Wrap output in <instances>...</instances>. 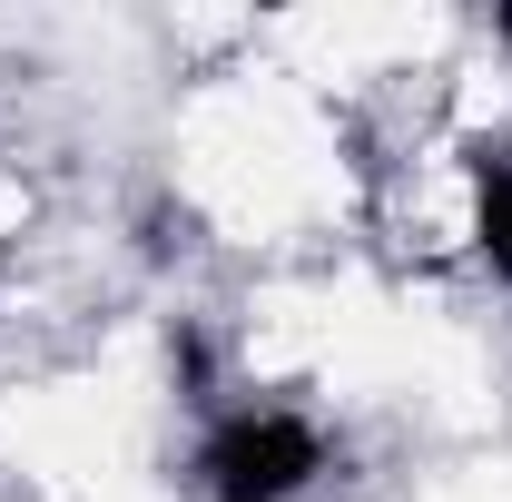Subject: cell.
I'll return each instance as SVG.
<instances>
[{"label":"cell","mask_w":512,"mask_h":502,"mask_svg":"<svg viewBox=\"0 0 512 502\" xmlns=\"http://www.w3.org/2000/svg\"><path fill=\"white\" fill-rule=\"evenodd\" d=\"M197 473H207L217 502H296L325 473V443H316V424H296V414H237V424L207 434Z\"/></svg>","instance_id":"6da1fadb"},{"label":"cell","mask_w":512,"mask_h":502,"mask_svg":"<svg viewBox=\"0 0 512 502\" xmlns=\"http://www.w3.org/2000/svg\"><path fill=\"white\" fill-rule=\"evenodd\" d=\"M473 237L493 256V276H512V158L473 148Z\"/></svg>","instance_id":"7a4b0ae2"},{"label":"cell","mask_w":512,"mask_h":502,"mask_svg":"<svg viewBox=\"0 0 512 502\" xmlns=\"http://www.w3.org/2000/svg\"><path fill=\"white\" fill-rule=\"evenodd\" d=\"M503 40H512V10H503Z\"/></svg>","instance_id":"3957f363"}]
</instances>
